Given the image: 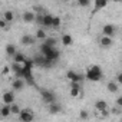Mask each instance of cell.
Returning <instances> with one entry per match:
<instances>
[{"label":"cell","instance_id":"6da1fadb","mask_svg":"<svg viewBox=\"0 0 122 122\" xmlns=\"http://www.w3.org/2000/svg\"><path fill=\"white\" fill-rule=\"evenodd\" d=\"M86 79L92 81V82H98L99 79H102V69L98 65H91L86 69Z\"/></svg>","mask_w":122,"mask_h":122},{"label":"cell","instance_id":"7a4b0ae2","mask_svg":"<svg viewBox=\"0 0 122 122\" xmlns=\"http://www.w3.org/2000/svg\"><path fill=\"white\" fill-rule=\"evenodd\" d=\"M19 119H20V122H33L35 121V112L29 108H25L20 111Z\"/></svg>","mask_w":122,"mask_h":122},{"label":"cell","instance_id":"3957f363","mask_svg":"<svg viewBox=\"0 0 122 122\" xmlns=\"http://www.w3.org/2000/svg\"><path fill=\"white\" fill-rule=\"evenodd\" d=\"M40 96H42V101H43L45 103H47V105L56 102V96H55V93L50 92V91H47V89H42V91H40Z\"/></svg>","mask_w":122,"mask_h":122},{"label":"cell","instance_id":"277c9868","mask_svg":"<svg viewBox=\"0 0 122 122\" xmlns=\"http://www.w3.org/2000/svg\"><path fill=\"white\" fill-rule=\"evenodd\" d=\"M66 78H68L71 82H73V83H78V85H81V83L83 82V79H85V76H83V75H81V73H76L75 71H68V72H66Z\"/></svg>","mask_w":122,"mask_h":122},{"label":"cell","instance_id":"5b68a950","mask_svg":"<svg viewBox=\"0 0 122 122\" xmlns=\"http://www.w3.org/2000/svg\"><path fill=\"white\" fill-rule=\"evenodd\" d=\"M102 35L103 36H108L111 39H113V36L116 35V26L115 25H111V23H106L102 26Z\"/></svg>","mask_w":122,"mask_h":122},{"label":"cell","instance_id":"8992f818","mask_svg":"<svg viewBox=\"0 0 122 122\" xmlns=\"http://www.w3.org/2000/svg\"><path fill=\"white\" fill-rule=\"evenodd\" d=\"M98 43H99V46L101 47H103V49H109V47H112L113 46V39H111V37H108V36H103V35H101L99 37H98Z\"/></svg>","mask_w":122,"mask_h":122},{"label":"cell","instance_id":"52a82bcc","mask_svg":"<svg viewBox=\"0 0 122 122\" xmlns=\"http://www.w3.org/2000/svg\"><path fill=\"white\" fill-rule=\"evenodd\" d=\"M2 101H3L5 105H12V103H15V101H16L15 92H13V91H5L3 95H2Z\"/></svg>","mask_w":122,"mask_h":122},{"label":"cell","instance_id":"ba28073f","mask_svg":"<svg viewBox=\"0 0 122 122\" xmlns=\"http://www.w3.org/2000/svg\"><path fill=\"white\" fill-rule=\"evenodd\" d=\"M25 86H26V82H25L23 78H16V79L12 81V91H13V92H19V91H22Z\"/></svg>","mask_w":122,"mask_h":122},{"label":"cell","instance_id":"9c48e42d","mask_svg":"<svg viewBox=\"0 0 122 122\" xmlns=\"http://www.w3.org/2000/svg\"><path fill=\"white\" fill-rule=\"evenodd\" d=\"M69 95H71L72 98H81V96H82V86L78 85V83L71 82V91H69Z\"/></svg>","mask_w":122,"mask_h":122},{"label":"cell","instance_id":"30bf717a","mask_svg":"<svg viewBox=\"0 0 122 122\" xmlns=\"http://www.w3.org/2000/svg\"><path fill=\"white\" fill-rule=\"evenodd\" d=\"M35 19H36V12H33V10H26L22 15V20L25 23H33Z\"/></svg>","mask_w":122,"mask_h":122},{"label":"cell","instance_id":"8fae6325","mask_svg":"<svg viewBox=\"0 0 122 122\" xmlns=\"http://www.w3.org/2000/svg\"><path fill=\"white\" fill-rule=\"evenodd\" d=\"M7 25H10V23H13L15 20H16V15H15V12L13 10H5L3 12V17H2Z\"/></svg>","mask_w":122,"mask_h":122},{"label":"cell","instance_id":"7c38bea8","mask_svg":"<svg viewBox=\"0 0 122 122\" xmlns=\"http://www.w3.org/2000/svg\"><path fill=\"white\" fill-rule=\"evenodd\" d=\"M47 111H49V113H52V115H57V113L62 112V105L57 103V102H53V103L47 105Z\"/></svg>","mask_w":122,"mask_h":122},{"label":"cell","instance_id":"4fadbf2b","mask_svg":"<svg viewBox=\"0 0 122 122\" xmlns=\"http://www.w3.org/2000/svg\"><path fill=\"white\" fill-rule=\"evenodd\" d=\"M106 109H109V105H108L106 101L101 99V101H96V102H95V111L101 112V111H106Z\"/></svg>","mask_w":122,"mask_h":122},{"label":"cell","instance_id":"5bb4252c","mask_svg":"<svg viewBox=\"0 0 122 122\" xmlns=\"http://www.w3.org/2000/svg\"><path fill=\"white\" fill-rule=\"evenodd\" d=\"M52 19H53L52 15H49V13H43V17H42V26H43V27H52Z\"/></svg>","mask_w":122,"mask_h":122},{"label":"cell","instance_id":"9a60e30c","mask_svg":"<svg viewBox=\"0 0 122 122\" xmlns=\"http://www.w3.org/2000/svg\"><path fill=\"white\" fill-rule=\"evenodd\" d=\"M20 42H22V45L30 46V45H33V43L36 42V39H35V36H32V35H23L22 39H20Z\"/></svg>","mask_w":122,"mask_h":122},{"label":"cell","instance_id":"2e32d148","mask_svg":"<svg viewBox=\"0 0 122 122\" xmlns=\"http://www.w3.org/2000/svg\"><path fill=\"white\" fill-rule=\"evenodd\" d=\"M0 116H2V119L12 116V113H10V105H5L3 103L2 106H0Z\"/></svg>","mask_w":122,"mask_h":122},{"label":"cell","instance_id":"e0dca14e","mask_svg":"<svg viewBox=\"0 0 122 122\" xmlns=\"http://www.w3.org/2000/svg\"><path fill=\"white\" fill-rule=\"evenodd\" d=\"M26 59H27V57H26L23 53H19V52H17V53L13 56V62H15V63H19V65L23 66V63L26 62Z\"/></svg>","mask_w":122,"mask_h":122},{"label":"cell","instance_id":"ac0fdd59","mask_svg":"<svg viewBox=\"0 0 122 122\" xmlns=\"http://www.w3.org/2000/svg\"><path fill=\"white\" fill-rule=\"evenodd\" d=\"M35 39L36 40H46L47 39V35H46V30L45 29H37L36 30V35H35Z\"/></svg>","mask_w":122,"mask_h":122},{"label":"cell","instance_id":"d6986e66","mask_svg":"<svg viewBox=\"0 0 122 122\" xmlns=\"http://www.w3.org/2000/svg\"><path fill=\"white\" fill-rule=\"evenodd\" d=\"M106 88H108V91H109L111 93H116V92L119 91V85H118L115 81L108 82V83H106Z\"/></svg>","mask_w":122,"mask_h":122},{"label":"cell","instance_id":"ffe728a7","mask_svg":"<svg viewBox=\"0 0 122 122\" xmlns=\"http://www.w3.org/2000/svg\"><path fill=\"white\" fill-rule=\"evenodd\" d=\"M60 40H62V45H63V46H71V45L73 43V37H72L69 33H65Z\"/></svg>","mask_w":122,"mask_h":122},{"label":"cell","instance_id":"44dd1931","mask_svg":"<svg viewBox=\"0 0 122 122\" xmlns=\"http://www.w3.org/2000/svg\"><path fill=\"white\" fill-rule=\"evenodd\" d=\"M6 53H7V56H15L16 53H17V49H16V46L13 45V43H9V45H6Z\"/></svg>","mask_w":122,"mask_h":122},{"label":"cell","instance_id":"7402d4cb","mask_svg":"<svg viewBox=\"0 0 122 122\" xmlns=\"http://www.w3.org/2000/svg\"><path fill=\"white\" fill-rule=\"evenodd\" d=\"M106 5H108L106 0H96V2H95V9H93V12H92V13H95V12H98V10H101V9L106 7Z\"/></svg>","mask_w":122,"mask_h":122},{"label":"cell","instance_id":"603a6c76","mask_svg":"<svg viewBox=\"0 0 122 122\" xmlns=\"http://www.w3.org/2000/svg\"><path fill=\"white\" fill-rule=\"evenodd\" d=\"M60 26H62V19H60L59 16H53V19H52V27L53 29H59Z\"/></svg>","mask_w":122,"mask_h":122},{"label":"cell","instance_id":"cb8c5ba5","mask_svg":"<svg viewBox=\"0 0 122 122\" xmlns=\"http://www.w3.org/2000/svg\"><path fill=\"white\" fill-rule=\"evenodd\" d=\"M20 111H22V108L19 106V103H12V105H10V113H12V115H17V116H19Z\"/></svg>","mask_w":122,"mask_h":122},{"label":"cell","instance_id":"d4e9b609","mask_svg":"<svg viewBox=\"0 0 122 122\" xmlns=\"http://www.w3.org/2000/svg\"><path fill=\"white\" fill-rule=\"evenodd\" d=\"M56 43H57V40H56L55 37H47V39L45 40V45H46V46H49V47H52V49H55V47H56Z\"/></svg>","mask_w":122,"mask_h":122},{"label":"cell","instance_id":"484cf974","mask_svg":"<svg viewBox=\"0 0 122 122\" xmlns=\"http://www.w3.org/2000/svg\"><path fill=\"white\" fill-rule=\"evenodd\" d=\"M109 115H111V109L101 111V112H98V111H96V116H98V118H102V119H105V118H108Z\"/></svg>","mask_w":122,"mask_h":122},{"label":"cell","instance_id":"4316f807","mask_svg":"<svg viewBox=\"0 0 122 122\" xmlns=\"http://www.w3.org/2000/svg\"><path fill=\"white\" fill-rule=\"evenodd\" d=\"M79 119H81V121H86V119H89V113H88L86 109H82V111L79 112Z\"/></svg>","mask_w":122,"mask_h":122},{"label":"cell","instance_id":"83f0119b","mask_svg":"<svg viewBox=\"0 0 122 122\" xmlns=\"http://www.w3.org/2000/svg\"><path fill=\"white\" fill-rule=\"evenodd\" d=\"M9 27H10V25H7L3 19H0V29L2 30H9Z\"/></svg>","mask_w":122,"mask_h":122},{"label":"cell","instance_id":"f1b7e54d","mask_svg":"<svg viewBox=\"0 0 122 122\" xmlns=\"http://www.w3.org/2000/svg\"><path fill=\"white\" fill-rule=\"evenodd\" d=\"M78 5L82 6V7H88L91 3H89V0H78Z\"/></svg>","mask_w":122,"mask_h":122},{"label":"cell","instance_id":"f546056e","mask_svg":"<svg viewBox=\"0 0 122 122\" xmlns=\"http://www.w3.org/2000/svg\"><path fill=\"white\" fill-rule=\"evenodd\" d=\"M9 73H10V66H7V65L3 66V69H2V75H3V76H7Z\"/></svg>","mask_w":122,"mask_h":122},{"label":"cell","instance_id":"4dcf8cb0","mask_svg":"<svg viewBox=\"0 0 122 122\" xmlns=\"http://www.w3.org/2000/svg\"><path fill=\"white\" fill-rule=\"evenodd\" d=\"M115 82H116L118 85H121V83H122V73H121V72L116 75V78H115Z\"/></svg>","mask_w":122,"mask_h":122},{"label":"cell","instance_id":"1f68e13d","mask_svg":"<svg viewBox=\"0 0 122 122\" xmlns=\"http://www.w3.org/2000/svg\"><path fill=\"white\" fill-rule=\"evenodd\" d=\"M115 105H116V108H121L122 106V96H118L116 98V103Z\"/></svg>","mask_w":122,"mask_h":122},{"label":"cell","instance_id":"d6a6232c","mask_svg":"<svg viewBox=\"0 0 122 122\" xmlns=\"http://www.w3.org/2000/svg\"><path fill=\"white\" fill-rule=\"evenodd\" d=\"M0 121H2V116H0Z\"/></svg>","mask_w":122,"mask_h":122}]
</instances>
